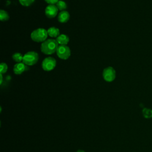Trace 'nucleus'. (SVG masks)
I'll return each instance as SVG.
<instances>
[{"label": "nucleus", "mask_w": 152, "mask_h": 152, "mask_svg": "<svg viewBox=\"0 0 152 152\" xmlns=\"http://www.w3.org/2000/svg\"><path fill=\"white\" fill-rule=\"evenodd\" d=\"M56 62L55 58L52 57L46 58L42 63V67L43 70L46 71H50L53 70L56 66Z\"/></svg>", "instance_id": "5"}, {"label": "nucleus", "mask_w": 152, "mask_h": 152, "mask_svg": "<svg viewBox=\"0 0 152 152\" xmlns=\"http://www.w3.org/2000/svg\"><path fill=\"white\" fill-rule=\"evenodd\" d=\"M69 37L67 35L62 34L56 37V42L59 45H66L69 42Z\"/></svg>", "instance_id": "10"}, {"label": "nucleus", "mask_w": 152, "mask_h": 152, "mask_svg": "<svg viewBox=\"0 0 152 152\" xmlns=\"http://www.w3.org/2000/svg\"><path fill=\"white\" fill-rule=\"evenodd\" d=\"M19 2L22 5L28 7L31 5L34 2V0H19Z\"/></svg>", "instance_id": "16"}, {"label": "nucleus", "mask_w": 152, "mask_h": 152, "mask_svg": "<svg viewBox=\"0 0 152 152\" xmlns=\"http://www.w3.org/2000/svg\"><path fill=\"white\" fill-rule=\"evenodd\" d=\"M58 9L56 5L50 4L48 5L45 9V14L47 17L52 18L56 17L58 14Z\"/></svg>", "instance_id": "7"}, {"label": "nucleus", "mask_w": 152, "mask_h": 152, "mask_svg": "<svg viewBox=\"0 0 152 152\" xmlns=\"http://www.w3.org/2000/svg\"><path fill=\"white\" fill-rule=\"evenodd\" d=\"M2 83V74H1V81H0V84H1Z\"/></svg>", "instance_id": "19"}, {"label": "nucleus", "mask_w": 152, "mask_h": 152, "mask_svg": "<svg viewBox=\"0 0 152 152\" xmlns=\"http://www.w3.org/2000/svg\"><path fill=\"white\" fill-rule=\"evenodd\" d=\"M39 59L37 53L34 51L27 52L23 56V62L28 66H31L36 64Z\"/></svg>", "instance_id": "3"}, {"label": "nucleus", "mask_w": 152, "mask_h": 152, "mask_svg": "<svg viewBox=\"0 0 152 152\" xmlns=\"http://www.w3.org/2000/svg\"><path fill=\"white\" fill-rule=\"evenodd\" d=\"M8 69V66L5 63H1V69H0V72L1 74H3L5 73L7 71Z\"/></svg>", "instance_id": "17"}, {"label": "nucleus", "mask_w": 152, "mask_h": 152, "mask_svg": "<svg viewBox=\"0 0 152 152\" xmlns=\"http://www.w3.org/2000/svg\"><path fill=\"white\" fill-rule=\"evenodd\" d=\"M58 43L56 40L46 39L41 45V51L46 55H51L56 52Z\"/></svg>", "instance_id": "1"}, {"label": "nucleus", "mask_w": 152, "mask_h": 152, "mask_svg": "<svg viewBox=\"0 0 152 152\" xmlns=\"http://www.w3.org/2000/svg\"><path fill=\"white\" fill-rule=\"evenodd\" d=\"M23 56H24L20 53H15L12 55V58L14 61L19 63V62H21V61L23 62Z\"/></svg>", "instance_id": "14"}, {"label": "nucleus", "mask_w": 152, "mask_h": 152, "mask_svg": "<svg viewBox=\"0 0 152 152\" xmlns=\"http://www.w3.org/2000/svg\"><path fill=\"white\" fill-rule=\"evenodd\" d=\"M56 52L58 56L64 60L67 59L71 55L70 49L66 45H59Z\"/></svg>", "instance_id": "4"}, {"label": "nucleus", "mask_w": 152, "mask_h": 152, "mask_svg": "<svg viewBox=\"0 0 152 152\" xmlns=\"http://www.w3.org/2000/svg\"><path fill=\"white\" fill-rule=\"evenodd\" d=\"M48 30L43 28H37L31 33V39L36 42H43L48 37Z\"/></svg>", "instance_id": "2"}, {"label": "nucleus", "mask_w": 152, "mask_h": 152, "mask_svg": "<svg viewBox=\"0 0 152 152\" xmlns=\"http://www.w3.org/2000/svg\"><path fill=\"white\" fill-rule=\"evenodd\" d=\"M48 36H49L51 37H57L60 35L59 30V28H56L55 27H50L48 30Z\"/></svg>", "instance_id": "11"}, {"label": "nucleus", "mask_w": 152, "mask_h": 152, "mask_svg": "<svg viewBox=\"0 0 152 152\" xmlns=\"http://www.w3.org/2000/svg\"><path fill=\"white\" fill-rule=\"evenodd\" d=\"M142 115L146 119H150L152 118V109L149 108L143 109Z\"/></svg>", "instance_id": "12"}, {"label": "nucleus", "mask_w": 152, "mask_h": 152, "mask_svg": "<svg viewBox=\"0 0 152 152\" xmlns=\"http://www.w3.org/2000/svg\"><path fill=\"white\" fill-rule=\"evenodd\" d=\"M48 4H52V5H54L55 4H56L59 0H45Z\"/></svg>", "instance_id": "18"}, {"label": "nucleus", "mask_w": 152, "mask_h": 152, "mask_svg": "<svg viewBox=\"0 0 152 152\" xmlns=\"http://www.w3.org/2000/svg\"><path fill=\"white\" fill-rule=\"evenodd\" d=\"M28 69H29V67L28 66V65H26L23 62H19L16 64L14 66L13 71L15 74L20 75V74H21L23 72L28 71Z\"/></svg>", "instance_id": "8"}, {"label": "nucleus", "mask_w": 152, "mask_h": 152, "mask_svg": "<svg viewBox=\"0 0 152 152\" xmlns=\"http://www.w3.org/2000/svg\"><path fill=\"white\" fill-rule=\"evenodd\" d=\"M56 6L57 7L58 9L61 11H64V10H65L66 8V4L65 3V1H61L59 0L56 4Z\"/></svg>", "instance_id": "15"}, {"label": "nucleus", "mask_w": 152, "mask_h": 152, "mask_svg": "<svg viewBox=\"0 0 152 152\" xmlns=\"http://www.w3.org/2000/svg\"><path fill=\"white\" fill-rule=\"evenodd\" d=\"M103 77L107 82L113 81L116 77V72L112 66H109L104 69L103 71Z\"/></svg>", "instance_id": "6"}, {"label": "nucleus", "mask_w": 152, "mask_h": 152, "mask_svg": "<svg viewBox=\"0 0 152 152\" xmlns=\"http://www.w3.org/2000/svg\"><path fill=\"white\" fill-rule=\"evenodd\" d=\"M10 18V16L8 12L3 10L0 11V19L1 21H7Z\"/></svg>", "instance_id": "13"}, {"label": "nucleus", "mask_w": 152, "mask_h": 152, "mask_svg": "<svg viewBox=\"0 0 152 152\" xmlns=\"http://www.w3.org/2000/svg\"><path fill=\"white\" fill-rule=\"evenodd\" d=\"M77 152H85V151H83V150H78Z\"/></svg>", "instance_id": "20"}, {"label": "nucleus", "mask_w": 152, "mask_h": 152, "mask_svg": "<svg viewBox=\"0 0 152 152\" xmlns=\"http://www.w3.org/2000/svg\"><path fill=\"white\" fill-rule=\"evenodd\" d=\"M69 19V14L66 11H62L59 12L58 16V20L61 23H66Z\"/></svg>", "instance_id": "9"}]
</instances>
